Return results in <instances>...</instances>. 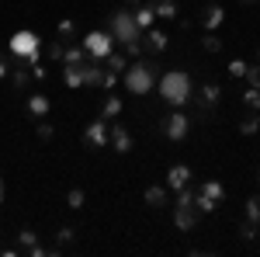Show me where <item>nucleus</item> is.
I'll return each mask as SVG.
<instances>
[{
	"label": "nucleus",
	"instance_id": "1",
	"mask_svg": "<svg viewBox=\"0 0 260 257\" xmlns=\"http://www.w3.org/2000/svg\"><path fill=\"white\" fill-rule=\"evenodd\" d=\"M156 77H160V63L153 60V56L128 60V70L121 73V80H125V91H128V94H136V98L149 94V91L156 87Z\"/></svg>",
	"mask_w": 260,
	"mask_h": 257
},
{
	"label": "nucleus",
	"instance_id": "2",
	"mask_svg": "<svg viewBox=\"0 0 260 257\" xmlns=\"http://www.w3.org/2000/svg\"><path fill=\"white\" fill-rule=\"evenodd\" d=\"M160 94L170 108H184V104H191L194 83H191V77H187L184 70H170V73L160 77Z\"/></svg>",
	"mask_w": 260,
	"mask_h": 257
},
{
	"label": "nucleus",
	"instance_id": "3",
	"mask_svg": "<svg viewBox=\"0 0 260 257\" xmlns=\"http://www.w3.org/2000/svg\"><path fill=\"white\" fill-rule=\"evenodd\" d=\"M108 32H111V39L118 45H128V42L142 39V28L136 24V11H128V7H121V11H115L108 18Z\"/></svg>",
	"mask_w": 260,
	"mask_h": 257
},
{
	"label": "nucleus",
	"instance_id": "4",
	"mask_svg": "<svg viewBox=\"0 0 260 257\" xmlns=\"http://www.w3.org/2000/svg\"><path fill=\"white\" fill-rule=\"evenodd\" d=\"M7 45H11V52H14L18 60H24L28 66L42 63V39L35 35V32H28V28H24V32H14Z\"/></svg>",
	"mask_w": 260,
	"mask_h": 257
},
{
	"label": "nucleus",
	"instance_id": "5",
	"mask_svg": "<svg viewBox=\"0 0 260 257\" xmlns=\"http://www.w3.org/2000/svg\"><path fill=\"white\" fill-rule=\"evenodd\" d=\"M222 198H225V188H222V181H205L194 188V209H198L201 216H208V212H215L222 205Z\"/></svg>",
	"mask_w": 260,
	"mask_h": 257
},
{
	"label": "nucleus",
	"instance_id": "6",
	"mask_svg": "<svg viewBox=\"0 0 260 257\" xmlns=\"http://www.w3.org/2000/svg\"><path fill=\"white\" fill-rule=\"evenodd\" d=\"M83 49H87L90 60H104L108 52H115V39H111L108 28H98V32H87L83 35Z\"/></svg>",
	"mask_w": 260,
	"mask_h": 257
},
{
	"label": "nucleus",
	"instance_id": "7",
	"mask_svg": "<svg viewBox=\"0 0 260 257\" xmlns=\"http://www.w3.org/2000/svg\"><path fill=\"white\" fill-rule=\"evenodd\" d=\"M187 132H191V119H187L180 108H174V111L163 119V136L170 139V142H184Z\"/></svg>",
	"mask_w": 260,
	"mask_h": 257
},
{
	"label": "nucleus",
	"instance_id": "8",
	"mask_svg": "<svg viewBox=\"0 0 260 257\" xmlns=\"http://www.w3.org/2000/svg\"><path fill=\"white\" fill-rule=\"evenodd\" d=\"M108 136H111V122L104 119V115L94 119L87 129H83V142H87L90 150H104V146H108Z\"/></svg>",
	"mask_w": 260,
	"mask_h": 257
},
{
	"label": "nucleus",
	"instance_id": "9",
	"mask_svg": "<svg viewBox=\"0 0 260 257\" xmlns=\"http://www.w3.org/2000/svg\"><path fill=\"white\" fill-rule=\"evenodd\" d=\"M108 146H111L115 153H121V157H125V153H132V132H128L118 119H111V136H108Z\"/></svg>",
	"mask_w": 260,
	"mask_h": 257
},
{
	"label": "nucleus",
	"instance_id": "10",
	"mask_svg": "<svg viewBox=\"0 0 260 257\" xmlns=\"http://www.w3.org/2000/svg\"><path fill=\"white\" fill-rule=\"evenodd\" d=\"M222 21H225V11H222V4H205L198 14V24L205 28V32H219Z\"/></svg>",
	"mask_w": 260,
	"mask_h": 257
},
{
	"label": "nucleus",
	"instance_id": "11",
	"mask_svg": "<svg viewBox=\"0 0 260 257\" xmlns=\"http://www.w3.org/2000/svg\"><path fill=\"white\" fill-rule=\"evenodd\" d=\"M198 209L194 205H174V226L177 230H184V233H191L194 226H198Z\"/></svg>",
	"mask_w": 260,
	"mask_h": 257
},
{
	"label": "nucleus",
	"instance_id": "12",
	"mask_svg": "<svg viewBox=\"0 0 260 257\" xmlns=\"http://www.w3.org/2000/svg\"><path fill=\"white\" fill-rule=\"evenodd\" d=\"M142 42H146V52H153V56L167 52V45H170V39H167L163 28H146V32H142Z\"/></svg>",
	"mask_w": 260,
	"mask_h": 257
},
{
	"label": "nucleus",
	"instance_id": "13",
	"mask_svg": "<svg viewBox=\"0 0 260 257\" xmlns=\"http://www.w3.org/2000/svg\"><path fill=\"white\" fill-rule=\"evenodd\" d=\"M191 184V167L187 163H174L170 170H167V191H180V188H187Z\"/></svg>",
	"mask_w": 260,
	"mask_h": 257
},
{
	"label": "nucleus",
	"instance_id": "14",
	"mask_svg": "<svg viewBox=\"0 0 260 257\" xmlns=\"http://www.w3.org/2000/svg\"><path fill=\"white\" fill-rule=\"evenodd\" d=\"M24 108H28L31 119H45V115L52 111V101L45 98V94H28V104H24Z\"/></svg>",
	"mask_w": 260,
	"mask_h": 257
},
{
	"label": "nucleus",
	"instance_id": "15",
	"mask_svg": "<svg viewBox=\"0 0 260 257\" xmlns=\"http://www.w3.org/2000/svg\"><path fill=\"white\" fill-rule=\"evenodd\" d=\"M142 202H146L149 209H163V205L170 202V195H167V188H160V184H149L146 195H142Z\"/></svg>",
	"mask_w": 260,
	"mask_h": 257
},
{
	"label": "nucleus",
	"instance_id": "16",
	"mask_svg": "<svg viewBox=\"0 0 260 257\" xmlns=\"http://www.w3.org/2000/svg\"><path fill=\"white\" fill-rule=\"evenodd\" d=\"M194 98H198L201 104H212V108H215V104H219V98H222V87L208 80V83H201V87H198V94H194Z\"/></svg>",
	"mask_w": 260,
	"mask_h": 257
},
{
	"label": "nucleus",
	"instance_id": "17",
	"mask_svg": "<svg viewBox=\"0 0 260 257\" xmlns=\"http://www.w3.org/2000/svg\"><path fill=\"white\" fill-rule=\"evenodd\" d=\"M87 60H90V56H87L83 42H80V45H66V56H62V66H83Z\"/></svg>",
	"mask_w": 260,
	"mask_h": 257
},
{
	"label": "nucleus",
	"instance_id": "18",
	"mask_svg": "<svg viewBox=\"0 0 260 257\" xmlns=\"http://www.w3.org/2000/svg\"><path fill=\"white\" fill-rule=\"evenodd\" d=\"M31 73H28V63L24 60H18V66H14V70H11V83H14V87H18V91H24V87H28V83H31Z\"/></svg>",
	"mask_w": 260,
	"mask_h": 257
},
{
	"label": "nucleus",
	"instance_id": "19",
	"mask_svg": "<svg viewBox=\"0 0 260 257\" xmlns=\"http://www.w3.org/2000/svg\"><path fill=\"white\" fill-rule=\"evenodd\" d=\"M153 21H156V11H153V4H139V11H136V24H139L142 32H146V28H153Z\"/></svg>",
	"mask_w": 260,
	"mask_h": 257
},
{
	"label": "nucleus",
	"instance_id": "20",
	"mask_svg": "<svg viewBox=\"0 0 260 257\" xmlns=\"http://www.w3.org/2000/svg\"><path fill=\"white\" fill-rule=\"evenodd\" d=\"M104 66H108V70H115V73H125V70H128V56H125V52H108V56H104Z\"/></svg>",
	"mask_w": 260,
	"mask_h": 257
},
{
	"label": "nucleus",
	"instance_id": "21",
	"mask_svg": "<svg viewBox=\"0 0 260 257\" xmlns=\"http://www.w3.org/2000/svg\"><path fill=\"white\" fill-rule=\"evenodd\" d=\"M153 11H156V18L170 21V18H177L180 7H177V0H153Z\"/></svg>",
	"mask_w": 260,
	"mask_h": 257
},
{
	"label": "nucleus",
	"instance_id": "22",
	"mask_svg": "<svg viewBox=\"0 0 260 257\" xmlns=\"http://www.w3.org/2000/svg\"><path fill=\"white\" fill-rule=\"evenodd\" d=\"M66 87H83V66H62Z\"/></svg>",
	"mask_w": 260,
	"mask_h": 257
},
{
	"label": "nucleus",
	"instance_id": "23",
	"mask_svg": "<svg viewBox=\"0 0 260 257\" xmlns=\"http://www.w3.org/2000/svg\"><path fill=\"white\" fill-rule=\"evenodd\" d=\"M240 132H243V136H257V132H260V115H257V111H250V115L240 122Z\"/></svg>",
	"mask_w": 260,
	"mask_h": 257
},
{
	"label": "nucleus",
	"instance_id": "24",
	"mask_svg": "<svg viewBox=\"0 0 260 257\" xmlns=\"http://www.w3.org/2000/svg\"><path fill=\"white\" fill-rule=\"evenodd\" d=\"M243 209H246V219L260 226V195H250L246 202H243Z\"/></svg>",
	"mask_w": 260,
	"mask_h": 257
},
{
	"label": "nucleus",
	"instance_id": "25",
	"mask_svg": "<svg viewBox=\"0 0 260 257\" xmlns=\"http://www.w3.org/2000/svg\"><path fill=\"white\" fill-rule=\"evenodd\" d=\"M101 115H104L108 122H111V119H118V115H121V98H115V94H111V98L104 101V108H101Z\"/></svg>",
	"mask_w": 260,
	"mask_h": 257
},
{
	"label": "nucleus",
	"instance_id": "26",
	"mask_svg": "<svg viewBox=\"0 0 260 257\" xmlns=\"http://www.w3.org/2000/svg\"><path fill=\"white\" fill-rule=\"evenodd\" d=\"M45 56H49L52 63H62V56H66V42H62V39L49 42V45H45Z\"/></svg>",
	"mask_w": 260,
	"mask_h": 257
},
{
	"label": "nucleus",
	"instance_id": "27",
	"mask_svg": "<svg viewBox=\"0 0 260 257\" xmlns=\"http://www.w3.org/2000/svg\"><path fill=\"white\" fill-rule=\"evenodd\" d=\"M191 101H194V119H198V122H212L215 108H212V104H201V101L194 98V94H191Z\"/></svg>",
	"mask_w": 260,
	"mask_h": 257
},
{
	"label": "nucleus",
	"instance_id": "28",
	"mask_svg": "<svg viewBox=\"0 0 260 257\" xmlns=\"http://www.w3.org/2000/svg\"><path fill=\"white\" fill-rule=\"evenodd\" d=\"M35 243H39V233H35V230H21L18 233V247L21 250H31Z\"/></svg>",
	"mask_w": 260,
	"mask_h": 257
},
{
	"label": "nucleus",
	"instance_id": "29",
	"mask_svg": "<svg viewBox=\"0 0 260 257\" xmlns=\"http://www.w3.org/2000/svg\"><path fill=\"white\" fill-rule=\"evenodd\" d=\"M243 104H246L250 111H260V91L257 87H246V91H243Z\"/></svg>",
	"mask_w": 260,
	"mask_h": 257
},
{
	"label": "nucleus",
	"instance_id": "30",
	"mask_svg": "<svg viewBox=\"0 0 260 257\" xmlns=\"http://www.w3.org/2000/svg\"><path fill=\"white\" fill-rule=\"evenodd\" d=\"M66 205H70V209H83V205H87V195H83V188H70V195H66Z\"/></svg>",
	"mask_w": 260,
	"mask_h": 257
},
{
	"label": "nucleus",
	"instance_id": "31",
	"mask_svg": "<svg viewBox=\"0 0 260 257\" xmlns=\"http://www.w3.org/2000/svg\"><path fill=\"white\" fill-rule=\"evenodd\" d=\"M56 32H59V39H62V42L77 39V24H73V21H70V18H62V21H59V28H56Z\"/></svg>",
	"mask_w": 260,
	"mask_h": 257
},
{
	"label": "nucleus",
	"instance_id": "32",
	"mask_svg": "<svg viewBox=\"0 0 260 257\" xmlns=\"http://www.w3.org/2000/svg\"><path fill=\"white\" fill-rule=\"evenodd\" d=\"M201 45H205V52H222V39L215 35V32H205Z\"/></svg>",
	"mask_w": 260,
	"mask_h": 257
},
{
	"label": "nucleus",
	"instance_id": "33",
	"mask_svg": "<svg viewBox=\"0 0 260 257\" xmlns=\"http://www.w3.org/2000/svg\"><path fill=\"white\" fill-rule=\"evenodd\" d=\"M35 136H39L42 142H49V139L56 136V129H52V122H45V119H39V125H35Z\"/></svg>",
	"mask_w": 260,
	"mask_h": 257
},
{
	"label": "nucleus",
	"instance_id": "34",
	"mask_svg": "<svg viewBox=\"0 0 260 257\" xmlns=\"http://www.w3.org/2000/svg\"><path fill=\"white\" fill-rule=\"evenodd\" d=\"M246 60H229V77H246Z\"/></svg>",
	"mask_w": 260,
	"mask_h": 257
},
{
	"label": "nucleus",
	"instance_id": "35",
	"mask_svg": "<svg viewBox=\"0 0 260 257\" xmlns=\"http://www.w3.org/2000/svg\"><path fill=\"white\" fill-rule=\"evenodd\" d=\"M257 233H260V226H257V222H250V219L240 226V237H243V240H253Z\"/></svg>",
	"mask_w": 260,
	"mask_h": 257
},
{
	"label": "nucleus",
	"instance_id": "36",
	"mask_svg": "<svg viewBox=\"0 0 260 257\" xmlns=\"http://www.w3.org/2000/svg\"><path fill=\"white\" fill-rule=\"evenodd\" d=\"M56 240H59V243H73V240H77V230H73V226H62L59 233H56Z\"/></svg>",
	"mask_w": 260,
	"mask_h": 257
},
{
	"label": "nucleus",
	"instance_id": "37",
	"mask_svg": "<svg viewBox=\"0 0 260 257\" xmlns=\"http://www.w3.org/2000/svg\"><path fill=\"white\" fill-rule=\"evenodd\" d=\"M115 83H118V73L104 66V80H101V87H108V91H115Z\"/></svg>",
	"mask_w": 260,
	"mask_h": 257
},
{
	"label": "nucleus",
	"instance_id": "38",
	"mask_svg": "<svg viewBox=\"0 0 260 257\" xmlns=\"http://www.w3.org/2000/svg\"><path fill=\"white\" fill-rule=\"evenodd\" d=\"M246 80H250V87L260 91V66H246Z\"/></svg>",
	"mask_w": 260,
	"mask_h": 257
},
{
	"label": "nucleus",
	"instance_id": "39",
	"mask_svg": "<svg viewBox=\"0 0 260 257\" xmlns=\"http://www.w3.org/2000/svg\"><path fill=\"white\" fill-rule=\"evenodd\" d=\"M31 77H35V80H45V66H42V63H35V70H31Z\"/></svg>",
	"mask_w": 260,
	"mask_h": 257
},
{
	"label": "nucleus",
	"instance_id": "40",
	"mask_svg": "<svg viewBox=\"0 0 260 257\" xmlns=\"http://www.w3.org/2000/svg\"><path fill=\"white\" fill-rule=\"evenodd\" d=\"M4 77H7V63L0 60V80H4Z\"/></svg>",
	"mask_w": 260,
	"mask_h": 257
},
{
	"label": "nucleus",
	"instance_id": "41",
	"mask_svg": "<svg viewBox=\"0 0 260 257\" xmlns=\"http://www.w3.org/2000/svg\"><path fill=\"white\" fill-rule=\"evenodd\" d=\"M0 205H4V178H0Z\"/></svg>",
	"mask_w": 260,
	"mask_h": 257
},
{
	"label": "nucleus",
	"instance_id": "42",
	"mask_svg": "<svg viewBox=\"0 0 260 257\" xmlns=\"http://www.w3.org/2000/svg\"><path fill=\"white\" fill-rule=\"evenodd\" d=\"M125 4H142V0H125Z\"/></svg>",
	"mask_w": 260,
	"mask_h": 257
},
{
	"label": "nucleus",
	"instance_id": "43",
	"mask_svg": "<svg viewBox=\"0 0 260 257\" xmlns=\"http://www.w3.org/2000/svg\"><path fill=\"white\" fill-rule=\"evenodd\" d=\"M240 4H257V0H240Z\"/></svg>",
	"mask_w": 260,
	"mask_h": 257
},
{
	"label": "nucleus",
	"instance_id": "44",
	"mask_svg": "<svg viewBox=\"0 0 260 257\" xmlns=\"http://www.w3.org/2000/svg\"><path fill=\"white\" fill-rule=\"evenodd\" d=\"M257 181H260V170H257Z\"/></svg>",
	"mask_w": 260,
	"mask_h": 257
}]
</instances>
